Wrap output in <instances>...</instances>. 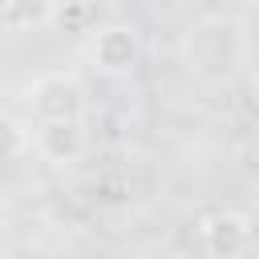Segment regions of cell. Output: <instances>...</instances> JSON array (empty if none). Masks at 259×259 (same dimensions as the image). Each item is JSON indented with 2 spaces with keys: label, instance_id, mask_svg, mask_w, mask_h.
Here are the masks:
<instances>
[{
  "label": "cell",
  "instance_id": "obj_1",
  "mask_svg": "<svg viewBox=\"0 0 259 259\" xmlns=\"http://www.w3.org/2000/svg\"><path fill=\"white\" fill-rule=\"evenodd\" d=\"M28 109L36 121H81L85 117V85L77 73H40L28 85Z\"/></svg>",
  "mask_w": 259,
  "mask_h": 259
},
{
  "label": "cell",
  "instance_id": "obj_2",
  "mask_svg": "<svg viewBox=\"0 0 259 259\" xmlns=\"http://www.w3.org/2000/svg\"><path fill=\"white\" fill-rule=\"evenodd\" d=\"M85 57L105 77H130L142 61V36L134 24H101V28H93Z\"/></svg>",
  "mask_w": 259,
  "mask_h": 259
},
{
  "label": "cell",
  "instance_id": "obj_3",
  "mask_svg": "<svg viewBox=\"0 0 259 259\" xmlns=\"http://www.w3.org/2000/svg\"><path fill=\"white\" fill-rule=\"evenodd\" d=\"M251 219L239 210H214L198 223V239L210 259H239L251 247Z\"/></svg>",
  "mask_w": 259,
  "mask_h": 259
},
{
  "label": "cell",
  "instance_id": "obj_4",
  "mask_svg": "<svg viewBox=\"0 0 259 259\" xmlns=\"http://www.w3.org/2000/svg\"><path fill=\"white\" fill-rule=\"evenodd\" d=\"M32 146L40 158L65 166V162H77L85 154V134H81V121H36V134H32Z\"/></svg>",
  "mask_w": 259,
  "mask_h": 259
},
{
  "label": "cell",
  "instance_id": "obj_5",
  "mask_svg": "<svg viewBox=\"0 0 259 259\" xmlns=\"http://www.w3.org/2000/svg\"><path fill=\"white\" fill-rule=\"evenodd\" d=\"M57 16H61L57 0H4V8H0L4 32H12V36H20V32H40V28H49Z\"/></svg>",
  "mask_w": 259,
  "mask_h": 259
}]
</instances>
